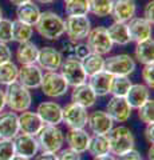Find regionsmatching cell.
I'll return each mask as SVG.
<instances>
[{
    "mask_svg": "<svg viewBox=\"0 0 154 160\" xmlns=\"http://www.w3.org/2000/svg\"><path fill=\"white\" fill-rule=\"evenodd\" d=\"M113 75H110L107 71H99L97 73L88 76V86L94 91L97 96H106L110 93V86H111Z\"/></svg>",
    "mask_w": 154,
    "mask_h": 160,
    "instance_id": "obj_23",
    "label": "cell"
},
{
    "mask_svg": "<svg viewBox=\"0 0 154 160\" xmlns=\"http://www.w3.org/2000/svg\"><path fill=\"white\" fill-rule=\"evenodd\" d=\"M125 99L133 109H138L143 103L150 99V88L146 87L145 84H140V83L131 84Z\"/></svg>",
    "mask_w": 154,
    "mask_h": 160,
    "instance_id": "obj_24",
    "label": "cell"
},
{
    "mask_svg": "<svg viewBox=\"0 0 154 160\" xmlns=\"http://www.w3.org/2000/svg\"><path fill=\"white\" fill-rule=\"evenodd\" d=\"M105 71L113 76H129L135 71V60L127 53H119L105 59Z\"/></svg>",
    "mask_w": 154,
    "mask_h": 160,
    "instance_id": "obj_8",
    "label": "cell"
},
{
    "mask_svg": "<svg viewBox=\"0 0 154 160\" xmlns=\"http://www.w3.org/2000/svg\"><path fill=\"white\" fill-rule=\"evenodd\" d=\"M43 78V69L36 63L23 64L18 71V82L28 89H36L40 87Z\"/></svg>",
    "mask_w": 154,
    "mask_h": 160,
    "instance_id": "obj_11",
    "label": "cell"
},
{
    "mask_svg": "<svg viewBox=\"0 0 154 160\" xmlns=\"http://www.w3.org/2000/svg\"><path fill=\"white\" fill-rule=\"evenodd\" d=\"M87 47L90 52L98 53V55H107L113 49V42L109 38V33L105 27H95L91 28L87 35Z\"/></svg>",
    "mask_w": 154,
    "mask_h": 160,
    "instance_id": "obj_9",
    "label": "cell"
},
{
    "mask_svg": "<svg viewBox=\"0 0 154 160\" xmlns=\"http://www.w3.org/2000/svg\"><path fill=\"white\" fill-rule=\"evenodd\" d=\"M12 59V51L6 43H0V64L9 62Z\"/></svg>",
    "mask_w": 154,
    "mask_h": 160,
    "instance_id": "obj_42",
    "label": "cell"
},
{
    "mask_svg": "<svg viewBox=\"0 0 154 160\" xmlns=\"http://www.w3.org/2000/svg\"><path fill=\"white\" fill-rule=\"evenodd\" d=\"M36 113L44 126H59L62 123V107L55 102H43L38 106Z\"/></svg>",
    "mask_w": 154,
    "mask_h": 160,
    "instance_id": "obj_17",
    "label": "cell"
},
{
    "mask_svg": "<svg viewBox=\"0 0 154 160\" xmlns=\"http://www.w3.org/2000/svg\"><path fill=\"white\" fill-rule=\"evenodd\" d=\"M106 112L114 123H125L131 116L133 108L125 98L113 96L106 106Z\"/></svg>",
    "mask_w": 154,
    "mask_h": 160,
    "instance_id": "obj_13",
    "label": "cell"
},
{
    "mask_svg": "<svg viewBox=\"0 0 154 160\" xmlns=\"http://www.w3.org/2000/svg\"><path fill=\"white\" fill-rule=\"evenodd\" d=\"M9 42H12V20L3 18L0 20V43Z\"/></svg>",
    "mask_w": 154,
    "mask_h": 160,
    "instance_id": "obj_38",
    "label": "cell"
},
{
    "mask_svg": "<svg viewBox=\"0 0 154 160\" xmlns=\"http://www.w3.org/2000/svg\"><path fill=\"white\" fill-rule=\"evenodd\" d=\"M94 160H117V156L110 153H106V155H102V156H97L94 158Z\"/></svg>",
    "mask_w": 154,
    "mask_h": 160,
    "instance_id": "obj_47",
    "label": "cell"
},
{
    "mask_svg": "<svg viewBox=\"0 0 154 160\" xmlns=\"http://www.w3.org/2000/svg\"><path fill=\"white\" fill-rule=\"evenodd\" d=\"M56 158L58 160H81V153H78L71 148H66V149L58 151Z\"/></svg>",
    "mask_w": 154,
    "mask_h": 160,
    "instance_id": "obj_41",
    "label": "cell"
},
{
    "mask_svg": "<svg viewBox=\"0 0 154 160\" xmlns=\"http://www.w3.org/2000/svg\"><path fill=\"white\" fill-rule=\"evenodd\" d=\"M34 35V27L20 22V20H13L12 22V42L16 43H26L29 42Z\"/></svg>",
    "mask_w": 154,
    "mask_h": 160,
    "instance_id": "obj_31",
    "label": "cell"
},
{
    "mask_svg": "<svg viewBox=\"0 0 154 160\" xmlns=\"http://www.w3.org/2000/svg\"><path fill=\"white\" fill-rule=\"evenodd\" d=\"M38 51H39V48L36 47V44L29 40V42L19 44L15 56H16V60L20 66H23V64H32L36 62Z\"/></svg>",
    "mask_w": 154,
    "mask_h": 160,
    "instance_id": "obj_28",
    "label": "cell"
},
{
    "mask_svg": "<svg viewBox=\"0 0 154 160\" xmlns=\"http://www.w3.org/2000/svg\"><path fill=\"white\" fill-rule=\"evenodd\" d=\"M36 32L46 40H58L64 35V20L52 11L40 13L38 23L34 26Z\"/></svg>",
    "mask_w": 154,
    "mask_h": 160,
    "instance_id": "obj_1",
    "label": "cell"
},
{
    "mask_svg": "<svg viewBox=\"0 0 154 160\" xmlns=\"http://www.w3.org/2000/svg\"><path fill=\"white\" fill-rule=\"evenodd\" d=\"M63 2H64V3H67V2H71V0H63Z\"/></svg>",
    "mask_w": 154,
    "mask_h": 160,
    "instance_id": "obj_54",
    "label": "cell"
},
{
    "mask_svg": "<svg viewBox=\"0 0 154 160\" xmlns=\"http://www.w3.org/2000/svg\"><path fill=\"white\" fill-rule=\"evenodd\" d=\"M90 138V133L84 131V128H70L64 136V140L68 144V148L77 151L78 153H83L88 148Z\"/></svg>",
    "mask_w": 154,
    "mask_h": 160,
    "instance_id": "obj_20",
    "label": "cell"
},
{
    "mask_svg": "<svg viewBox=\"0 0 154 160\" xmlns=\"http://www.w3.org/2000/svg\"><path fill=\"white\" fill-rule=\"evenodd\" d=\"M153 152H154V149H153V144H150V147H149V151H147V160H153V159H154Z\"/></svg>",
    "mask_w": 154,
    "mask_h": 160,
    "instance_id": "obj_50",
    "label": "cell"
},
{
    "mask_svg": "<svg viewBox=\"0 0 154 160\" xmlns=\"http://www.w3.org/2000/svg\"><path fill=\"white\" fill-rule=\"evenodd\" d=\"M117 160H142V156L137 149L133 148V149H130V151L119 155V156L117 158Z\"/></svg>",
    "mask_w": 154,
    "mask_h": 160,
    "instance_id": "obj_44",
    "label": "cell"
},
{
    "mask_svg": "<svg viewBox=\"0 0 154 160\" xmlns=\"http://www.w3.org/2000/svg\"><path fill=\"white\" fill-rule=\"evenodd\" d=\"M2 19H3V9L0 8V20H2Z\"/></svg>",
    "mask_w": 154,
    "mask_h": 160,
    "instance_id": "obj_53",
    "label": "cell"
},
{
    "mask_svg": "<svg viewBox=\"0 0 154 160\" xmlns=\"http://www.w3.org/2000/svg\"><path fill=\"white\" fill-rule=\"evenodd\" d=\"M154 2L153 0H150V2H147L146 3V6H145V8H143V19L145 20H147L150 24H153L154 23Z\"/></svg>",
    "mask_w": 154,
    "mask_h": 160,
    "instance_id": "obj_43",
    "label": "cell"
},
{
    "mask_svg": "<svg viewBox=\"0 0 154 160\" xmlns=\"http://www.w3.org/2000/svg\"><path fill=\"white\" fill-rule=\"evenodd\" d=\"M62 62H63V55L56 48L47 46L39 48L35 63L42 69L48 72V71H58L62 66Z\"/></svg>",
    "mask_w": 154,
    "mask_h": 160,
    "instance_id": "obj_12",
    "label": "cell"
},
{
    "mask_svg": "<svg viewBox=\"0 0 154 160\" xmlns=\"http://www.w3.org/2000/svg\"><path fill=\"white\" fill-rule=\"evenodd\" d=\"M145 139L149 144H153V142H154V124H146Z\"/></svg>",
    "mask_w": 154,
    "mask_h": 160,
    "instance_id": "obj_46",
    "label": "cell"
},
{
    "mask_svg": "<svg viewBox=\"0 0 154 160\" xmlns=\"http://www.w3.org/2000/svg\"><path fill=\"white\" fill-rule=\"evenodd\" d=\"M42 92L48 98H62L68 92V84L58 71H48L43 73L40 87Z\"/></svg>",
    "mask_w": 154,
    "mask_h": 160,
    "instance_id": "obj_6",
    "label": "cell"
},
{
    "mask_svg": "<svg viewBox=\"0 0 154 160\" xmlns=\"http://www.w3.org/2000/svg\"><path fill=\"white\" fill-rule=\"evenodd\" d=\"M36 140L40 151L56 153L64 144V133L58 126H43L36 135Z\"/></svg>",
    "mask_w": 154,
    "mask_h": 160,
    "instance_id": "obj_4",
    "label": "cell"
},
{
    "mask_svg": "<svg viewBox=\"0 0 154 160\" xmlns=\"http://www.w3.org/2000/svg\"><path fill=\"white\" fill-rule=\"evenodd\" d=\"M109 33V38L111 39L113 44H118V46H127L130 40V35H129L127 24L121 22H114L111 26L106 28Z\"/></svg>",
    "mask_w": 154,
    "mask_h": 160,
    "instance_id": "obj_27",
    "label": "cell"
},
{
    "mask_svg": "<svg viewBox=\"0 0 154 160\" xmlns=\"http://www.w3.org/2000/svg\"><path fill=\"white\" fill-rule=\"evenodd\" d=\"M138 118L145 124H154V100L149 99L138 108Z\"/></svg>",
    "mask_w": 154,
    "mask_h": 160,
    "instance_id": "obj_36",
    "label": "cell"
},
{
    "mask_svg": "<svg viewBox=\"0 0 154 160\" xmlns=\"http://www.w3.org/2000/svg\"><path fill=\"white\" fill-rule=\"evenodd\" d=\"M91 29V22L87 16H67L64 20V33L71 43L82 42Z\"/></svg>",
    "mask_w": 154,
    "mask_h": 160,
    "instance_id": "obj_7",
    "label": "cell"
},
{
    "mask_svg": "<svg viewBox=\"0 0 154 160\" xmlns=\"http://www.w3.org/2000/svg\"><path fill=\"white\" fill-rule=\"evenodd\" d=\"M39 4H52L55 3V0H36Z\"/></svg>",
    "mask_w": 154,
    "mask_h": 160,
    "instance_id": "obj_51",
    "label": "cell"
},
{
    "mask_svg": "<svg viewBox=\"0 0 154 160\" xmlns=\"http://www.w3.org/2000/svg\"><path fill=\"white\" fill-rule=\"evenodd\" d=\"M81 62H82V67L84 69V72H86L87 78L105 69V58H103L102 55L90 52L86 58L82 59Z\"/></svg>",
    "mask_w": 154,
    "mask_h": 160,
    "instance_id": "obj_29",
    "label": "cell"
},
{
    "mask_svg": "<svg viewBox=\"0 0 154 160\" xmlns=\"http://www.w3.org/2000/svg\"><path fill=\"white\" fill-rule=\"evenodd\" d=\"M4 98H6V106L13 112H24L29 109L32 104L29 89L22 86L18 80L7 86L4 91Z\"/></svg>",
    "mask_w": 154,
    "mask_h": 160,
    "instance_id": "obj_2",
    "label": "cell"
},
{
    "mask_svg": "<svg viewBox=\"0 0 154 160\" xmlns=\"http://www.w3.org/2000/svg\"><path fill=\"white\" fill-rule=\"evenodd\" d=\"M64 4V12L67 16H87V13H90L88 0H71Z\"/></svg>",
    "mask_w": 154,
    "mask_h": 160,
    "instance_id": "obj_34",
    "label": "cell"
},
{
    "mask_svg": "<svg viewBox=\"0 0 154 160\" xmlns=\"http://www.w3.org/2000/svg\"><path fill=\"white\" fill-rule=\"evenodd\" d=\"M12 142H13V147H15V153H16L18 156L31 159L35 156L39 151L38 140L35 136H31V135L20 132L12 139Z\"/></svg>",
    "mask_w": 154,
    "mask_h": 160,
    "instance_id": "obj_15",
    "label": "cell"
},
{
    "mask_svg": "<svg viewBox=\"0 0 154 160\" xmlns=\"http://www.w3.org/2000/svg\"><path fill=\"white\" fill-rule=\"evenodd\" d=\"M34 160H58V158H56V153H54V152L42 151L40 153H36L34 156Z\"/></svg>",
    "mask_w": 154,
    "mask_h": 160,
    "instance_id": "obj_45",
    "label": "cell"
},
{
    "mask_svg": "<svg viewBox=\"0 0 154 160\" xmlns=\"http://www.w3.org/2000/svg\"><path fill=\"white\" fill-rule=\"evenodd\" d=\"M6 107V98H4V91L0 88V112Z\"/></svg>",
    "mask_w": 154,
    "mask_h": 160,
    "instance_id": "obj_48",
    "label": "cell"
},
{
    "mask_svg": "<svg viewBox=\"0 0 154 160\" xmlns=\"http://www.w3.org/2000/svg\"><path fill=\"white\" fill-rule=\"evenodd\" d=\"M19 67L12 60L0 64V86H8L18 80Z\"/></svg>",
    "mask_w": 154,
    "mask_h": 160,
    "instance_id": "obj_32",
    "label": "cell"
},
{
    "mask_svg": "<svg viewBox=\"0 0 154 160\" xmlns=\"http://www.w3.org/2000/svg\"><path fill=\"white\" fill-rule=\"evenodd\" d=\"M113 0H88V11L97 18L110 16Z\"/></svg>",
    "mask_w": 154,
    "mask_h": 160,
    "instance_id": "obj_35",
    "label": "cell"
},
{
    "mask_svg": "<svg viewBox=\"0 0 154 160\" xmlns=\"http://www.w3.org/2000/svg\"><path fill=\"white\" fill-rule=\"evenodd\" d=\"M137 3L135 0H113L110 16L114 22L127 23L131 18L135 16Z\"/></svg>",
    "mask_w": 154,
    "mask_h": 160,
    "instance_id": "obj_18",
    "label": "cell"
},
{
    "mask_svg": "<svg viewBox=\"0 0 154 160\" xmlns=\"http://www.w3.org/2000/svg\"><path fill=\"white\" fill-rule=\"evenodd\" d=\"M19 133V116L13 111L0 112V139L12 140Z\"/></svg>",
    "mask_w": 154,
    "mask_h": 160,
    "instance_id": "obj_19",
    "label": "cell"
},
{
    "mask_svg": "<svg viewBox=\"0 0 154 160\" xmlns=\"http://www.w3.org/2000/svg\"><path fill=\"white\" fill-rule=\"evenodd\" d=\"M87 126L93 135H107L114 127V122L106 111H93L88 113Z\"/></svg>",
    "mask_w": 154,
    "mask_h": 160,
    "instance_id": "obj_16",
    "label": "cell"
},
{
    "mask_svg": "<svg viewBox=\"0 0 154 160\" xmlns=\"http://www.w3.org/2000/svg\"><path fill=\"white\" fill-rule=\"evenodd\" d=\"M126 24H127V29H129V35H130L131 42L140 43V42H143V40L151 38L153 24H150L143 18L134 16Z\"/></svg>",
    "mask_w": 154,
    "mask_h": 160,
    "instance_id": "obj_14",
    "label": "cell"
},
{
    "mask_svg": "<svg viewBox=\"0 0 154 160\" xmlns=\"http://www.w3.org/2000/svg\"><path fill=\"white\" fill-rule=\"evenodd\" d=\"M12 160H31V159H27V158H23V156H18V155H16V156H15Z\"/></svg>",
    "mask_w": 154,
    "mask_h": 160,
    "instance_id": "obj_52",
    "label": "cell"
},
{
    "mask_svg": "<svg viewBox=\"0 0 154 160\" xmlns=\"http://www.w3.org/2000/svg\"><path fill=\"white\" fill-rule=\"evenodd\" d=\"M134 59L141 64H153L154 63V42L153 39H146L143 42L135 44L134 48Z\"/></svg>",
    "mask_w": 154,
    "mask_h": 160,
    "instance_id": "obj_26",
    "label": "cell"
},
{
    "mask_svg": "<svg viewBox=\"0 0 154 160\" xmlns=\"http://www.w3.org/2000/svg\"><path fill=\"white\" fill-rule=\"evenodd\" d=\"M142 80L146 87L153 89V87H154V66L153 64H145V66H143Z\"/></svg>",
    "mask_w": 154,
    "mask_h": 160,
    "instance_id": "obj_39",
    "label": "cell"
},
{
    "mask_svg": "<svg viewBox=\"0 0 154 160\" xmlns=\"http://www.w3.org/2000/svg\"><path fill=\"white\" fill-rule=\"evenodd\" d=\"M87 151L90 152L93 158L102 156V155L110 153V146H109V140L106 135H93L90 138Z\"/></svg>",
    "mask_w": 154,
    "mask_h": 160,
    "instance_id": "obj_30",
    "label": "cell"
},
{
    "mask_svg": "<svg viewBox=\"0 0 154 160\" xmlns=\"http://www.w3.org/2000/svg\"><path fill=\"white\" fill-rule=\"evenodd\" d=\"M106 136L109 140V146H110V153L114 156H119L130 151L135 146V139H134L131 129L125 126L113 127Z\"/></svg>",
    "mask_w": 154,
    "mask_h": 160,
    "instance_id": "obj_3",
    "label": "cell"
},
{
    "mask_svg": "<svg viewBox=\"0 0 154 160\" xmlns=\"http://www.w3.org/2000/svg\"><path fill=\"white\" fill-rule=\"evenodd\" d=\"M87 108L72 102L62 108V123L68 128H84L87 126Z\"/></svg>",
    "mask_w": 154,
    "mask_h": 160,
    "instance_id": "obj_10",
    "label": "cell"
},
{
    "mask_svg": "<svg viewBox=\"0 0 154 160\" xmlns=\"http://www.w3.org/2000/svg\"><path fill=\"white\" fill-rule=\"evenodd\" d=\"M131 80L129 76H113L110 93L117 98H125L129 89L131 87Z\"/></svg>",
    "mask_w": 154,
    "mask_h": 160,
    "instance_id": "obj_33",
    "label": "cell"
},
{
    "mask_svg": "<svg viewBox=\"0 0 154 160\" xmlns=\"http://www.w3.org/2000/svg\"><path fill=\"white\" fill-rule=\"evenodd\" d=\"M97 99L98 96L94 91L90 88V86L86 83L83 84H79L77 87H72V91H71V102L79 104L84 108H91L94 104L97 103Z\"/></svg>",
    "mask_w": 154,
    "mask_h": 160,
    "instance_id": "obj_22",
    "label": "cell"
},
{
    "mask_svg": "<svg viewBox=\"0 0 154 160\" xmlns=\"http://www.w3.org/2000/svg\"><path fill=\"white\" fill-rule=\"evenodd\" d=\"M43 126L44 124L36 112L27 109V111L22 112L20 116H19V132L22 133H27L36 138V135L43 128Z\"/></svg>",
    "mask_w": 154,
    "mask_h": 160,
    "instance_id": "obj_21",
    "label": "cell"
},
{
    "mask_svg": "<svg viewBox=\"0 0 154 160\" xmlns=\"http://www.w3.org/2000/svg\"><path fill=\"white\" fill-rule=\"evenodd\" d=\"M59 69H61L59 73L66 80L68 87H77L79 84H83L87 82V75L82 67V62L75 59L74 56L63 59L62 66Z\"/></svg>",
    "mask_w": 154,
    "mask_h": 160,
    "instance_id": "obj_5",
    "label": "cell"
},
{
    "mask_svg": "<svg viewBox=\"0 0 154 160\" xmlns=\"http://www.w3.org/2000/svg\"><path fill=\"white\" fill-rule=\"evenodd\" d=\"M40 8L36 3L34 2H28L26 4H22L19 6L16 9V19L20 20V22L28 24V26H35L38 23L39 18H40Z\"/></svg>",
    "mask_w": 154,
    "mask_h": 160,
    "instance_id": "obj_25",
    "label": "cell"
},
{
    "mask_svg": "<svg viewBox=\"0 0 154 160\" xmlns=\"http://www.w3.org/2000/svg\"><path fill=\"white\" fill-rule=\"evenodd\" d=\"M72 53H74V58L78 59V60H82L90 53V49H88L87 44L84 43H74L72 46Z\"/></svg>",
    "mask_w": 154,
    "mask_h": 160,
    "instance_id": "obj_40",
    "label": "cell"
},
{
    "mask_svg": "<svg viewBox=\"0 0 154 160\" xmlns=\"http://www.w3.org/2000/svg\"><path fill=\"white\" fill-rule=\"evenodd\" d=\"M15 153L13 142L9 139H0V160H12Z\"/></svg>",
    "mask_w": 154,
    "mask_h": 160,
    "instance_id": "obj_37",
    "label": "cell"
},
{
    "mask_svg": "<svg viewBox=\"0 0 154 160\" xmlns=\"http://www.w3.org/2000/svg\"><path fill=\"white\" fill-rule=\"evenodd\" d=\"M28 2H34V0H9V3H12L13 6H16V7L22 6V4H26Z\"/></svg>",
    "mask_w": 154,
    "mask_h": 160,
    "instance_id": "obj_49",
    "label": "cell"
}]
</instances>
